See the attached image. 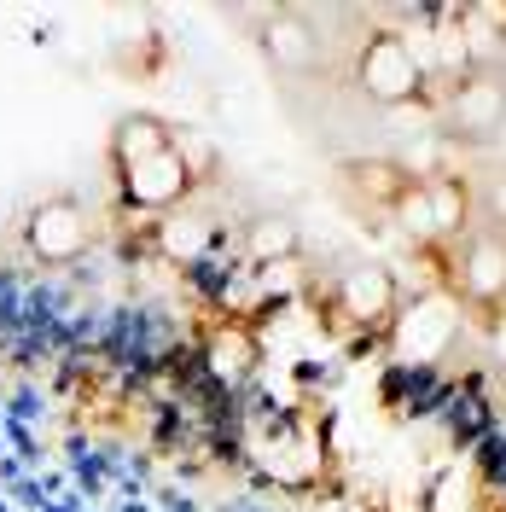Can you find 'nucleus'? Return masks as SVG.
<instances>
[{"label":"nucleus","instance_id":"nucleus-12","mask_svg":"<svg viewBox=\"0 0 506 512\" xmlns=\"http://www.w3.org/2000/svg\"><path fill=\"white\" fill-rule=\"evenodd\" d=\"M169 140H175V128L163 123V117H123L117 134H111V169H128V163L152 158V152H169Z\"/></svg>","mask_w":506,"mask_h":512},{"label":"nucleus","instance_id":"nucleus-11","mask_svg":"<svg viewBox=\"0 0 506 512\" xmlns=\"http://www.w3.org/2000/svg\"><path fill=\"white\" fill-rule=\"evenodd\" d=\"M239 251H245V268L291 262V256H297V222H291V216H256V222L239 233Z\"/></svg>","mask_w":506,"mask_h":512},{"label":"nucleus","instance_id":"nucleus-10","mask_svg":"<svg viewBox=\"0 0 506 512\" xmlns=\"http://www.w3.org/2000/svg\"><path fill=\"white\" fill-rule=\"evenodd\" d=\"M152 245H158L169 262L198 268L204 256L216 251V222H210L204 210H169V216H158V227H152Z\"/></svg>","mask_w":506,"mask_h":512},{"label":"nucleus","instance_id":"nucleus-16","mask_svg":"<svg viewBox=\"0 0 506 512\" xmlns=\"http://www.w3.org/2000/svg\"><path fill=\"white\" fill-rule=\"evenodd\" d=\"M483 210H489V222H495V233H501L506 227V163L483 169Z\"/></svg>","mask_w":506,"mask_h":512},{"label":"nucleus","instance_id":"nucleus-18","mask_svg":"<svg viewBox=\"0 0 506 512\" xmlns=\"http://www.w3.org/2000/svg\"><path fill=\"white\" fill-rule=\"evenodd\" d=\"M501 140H506V117H501Z\"/></svg>","mask_w":506,"mask_h":512},{"label":"nucleus","instance_id":"nucleus-2","mask_svg":"<svg viewBox=\"0 0 506 512\" xmlns=\"http://www.w3.org/2000/svg\"><path fill=\"white\" fill-rule=\"evenodd\" d=\"M460 297L454 291H419L413 303L396 309L390 320V355H396V367H437L448 350H454V338H460Z\"/></svg>","mask_w":506,"mask_h":512},{"label":"nucleus","instance_id":"nucleus-15","mask_svg":"<svg viewBox=\"0 0 506 512\" xmlns=\"http://www.w3.org/2000/svg\"><path fill=\"white\" fill-rule=\"evenodd\" d=\"M390 222L402 227L408 239H419V245H425V239H437V227H431V204H425V187H419V181H408V187L396 192Z\"/></svg>","mask_w":506,"mask_h":512},{"label":"nucleus","instance_id":"nucleus-14","mask_svg":"<svg viewBox=\"0 0 506 512\" xmlns=\"http://www.w3.org/2000/svg\"><path fill=\"white\" fill-rule=\"evenodd\" d=\"M268 53H274L285 70H303V64H315V30H309L297 12H280V18L268 24Z\"/></svg>","mask_w":506,"mask_h":512},{"label":"nucleus","instance_id":"nucleus-9","mask_svg":"<svg viewBox=\"0 0 506 512\" xmlns=\"http://www.w3.org/2000/svg\"><path fill=\"white\" fill-rule=\"evenodd\" d=\"M443 117L454 134H466V140H489V134H501V117H506V82L495 70H472L466 82H454L443 94Z\"/></svg>","mask_w":506,"mask_h":512},{"label":"nucleus","instance_id":"nucleus-5","mask_svg":"<svg viewBox=\"0 0 506 512\" xmlns=\"http://www.w3.org/2000/svg\"><path fill=\"white\" fill-rule=\"evenodd\" d=\"M198 367L210 373V384H222V390L256 384L262 379V332L245 326V320L216 315L204 332H198Z\"/></svg>","mask_w":506,"mask_h":512},{"label":"nucleus","instance_id":"nucleus-4","mask_svg":"<svg viewBox=\"0 0 506 512\" xmlns=\"http://www.w3.org/2000/svg\"><path fill=\"white\" fill-rule=\"evenodd\" d=\"M332 309L344 326L355 332H390V320L402 309V291H396V274L379 268V262H355L332 280Z\"/></svg>","mask_w":506,"mask_h":512},{"label":"nucleus","instance_id":"nucleus-7","mask_svg":"<svg viewBox=\"0 0 506 512\" xmlns=\"http://www.w3.org/2000/svg\"><path fill=\"white\" fill-rule=\"evenodd\" d=\"M24 245L35 251V262L64 268V262L88 256V245H94V222H88V210H82L76 198H47V204H35L30 222H24Z\"/></svg>","mask_w":506,"mask_h":512},{"label":"nucleus","instance_id":"nucleus-3","mask_svg":"<svg viewBox=\"0 0 506 512\" xmlns=\"http://www.w3.org/2000/svg\"><path fill=\"white\" fill-rule=\"evenodd\" d=\"M355 82H361L367 99L384 105V111H402V105H413V99H425V76H419L408 41H402L396 30L373 35V41L361 47V59H355Z\"/></svg>","mask_w":506,"mask_h":512},{"label":"nucleus","instance_id":"nucleus-8","mask_svg":"<svg viewBox=\"0 0 506 512\" xmlns=\"http://www.w3.org/2000/svg\"><path fill=\"white\" fill-rule=\"evenodd\" d=\"M454 297L477 309H501L506 303V233L477 227L454 256Z\"/></svg>","mask_w":506,"mask_h":512},{"label":"nucleus","instance_id":"nucleus-17","mask_svg":"<svg viewBox=\"0 0 506 512\" xmlns=\"http://www.w3.org/2000/svg\"><path fill=\"white\" fill-rule=\"evenodd\" d=\"M489 350H495V361L506 367V309H495V320H489Z\"/></svg>","mask_w":506,"mask_h":512},{"label":"nucleus","instance_id":"nucleus-1","mask_svg":"<svg viewBox=\"0 0 506 512\" xmlns=\"http://www.w3.org/2000/svg\"><path fill=\"white\" fill-rule=\"evenodd\" d=\"M239 454L251 460V472L280 489H309L326 472V437L309 408H280V402L251 408L239 419Z\"/></svg>","mask_w":506,"mask_h":512},{"label":"nucleus","instance_id":"nucleus-6","mask_svg":"<svg viewBox=\"0 0 506 512\" xmlns=\"http://www.w3.org/2000/svg\"><path fill=\"white\" fill-rule=\"evenodd\" d=\"M117 181H123L128 210H140V216H169V210H181L192 198V187H198L187 175V163H181V152H175V140H169V152H152V158L117 169Z\"/></svg>","mask_w":506,"mask_h":512},{"label":"nucleus","instance_id":"nucleus-13","mask_svg":"<svg viewBox=\"0 0 506 512\" xmlns=\"http://www.w3.org/2000/svg\"><path fill=\"white\" fill-rule=\"evenodd\" d=\"M425 187V204H431V227H437V239H454L466 216H472V187L460 181V175H431V181H419Z\"/></svg>","mask_w":506,"mask_h":512}]
</instances>
